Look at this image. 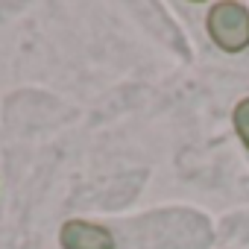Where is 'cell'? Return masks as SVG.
I'll list each match as a JSON object with an SVG mask.
<instances>
[{"instance_id": "1", "label": "cell", "mask_w": 249, "mask_h": 249, "mask_svg": "<svg viewBox=\"0 0 249 249\" xmlns=\"http://www.w3.org/2000/svg\"><path fill=\"white\" fill-rule=\"evenodd\" d=\"M208 36L226 53L249 47V12L240 3H217L208 12Z\"/></svg>"}, {"instance_id": "2", "label": "cell", "mask_w": 249, "mask_h": 249, "mask_svg": "<svg viewBox=\"0 0 249 249\" xmlns=\"http://www.w3.org/2000/svg\"><path fill=\"white\" fill-rule=\"evenodd\" d=\"M59 243L62 249H114L111 231L85 220H68L59 231Z\"/></svg>"}, {"instance_id": "3", "label": "cell", "mask_w": 249, "mask_h": 249, "mask_svg": "<svg viewBox=\"0 0 249 249\" xmlns=\"http://www.w3.org/2000/svg\"><path fill=\"white\" fill-rule=\"evenodd\" d=\"M234 129H237L240 141H243V144H246V150H249V97H246V100H240V103H237V108H234Z\"/></svg>"}]
</instances>
